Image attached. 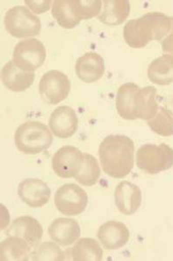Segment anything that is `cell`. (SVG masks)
<instances>
[{"mask_svg":"<svg viewBox=\"0 0 173 261\" xmlns=\"http://www.w3.org/2000/svg\"><path fill=\"white\" fill-rule=\"evenodd\" d=\"M39 90V94L47 104L57 105L68 97L71 81L62 71L51 70L43 75Z\"/></svg>","mask_w":173,"mask_h":261,"instance_id":"ba28073f","label":"cell"},{"mask_svg":"<svg viewBox=\"0 0 173 261\" xmlns=\"http://www.w3.org/2000/svg\"><path fill=\"white\" fill-rule=\"evenodd\" d=\"M14 142L18 151L24 154L35 155L49 148L53 142V137L47 125L30 120L17 128Z\"/></svg>","mask_w":173,"mask_h":261,"instance_id":"3957f363","label":"cell"},{"mask_svg":"<svg viewBox=\"0 0 173 261\" xmlns=\"http://www.w3.org/2000/svg\"><path fill=\"white\" fill-rule=\"evenodd\" d=\"M171 18V29L165 38L162 40V50L164 54L173 57V17Z\"/></svg>","mask_w":173,"mask_h":261,"instance_id":"f546056e","label":"cell"},{"mask_svg":"<svg viewBox=\"0 0 173 261\" xmlns=\"http://www.w3.org/2000/svg\"><path fill=\"white\" fill-rule=\"evenodd\" d=\"M44 230L40 223L33 217H18L6 230V235L24 239L32 247H37L43 237Z\"/></svg>","mask_w":173,"mask_h":261,"instance_id":"9a60e30c","label":"cell"},{"mask_svg":"<svg viewBox=\"0 0 173 261\" xmlns=\"http://www.w3.org/2000/svg\"><path fill=\"white\" fill-rule=\"evenodd\" d=\"M75 71L78 79L84 83H94L105 73V61L99 54L90 51L78 58Z\"/></svg>","mask_w":173,"mask_h":261,"instance_id":"2e32d148","label":"cell"},{"mask_svg":"<svg viewBox=\"0 0 173 261\" xmlns=\"http://www.w3.org/2000/svg\"><path fill=\"white\" fill-rule=\"evenodd\" d=\"M157 90L153 86L139 88L135 96L134 112L136 119L149 120L158 113V103L156 101Z\"/></svg>","mask_w":173,"mask_h":261,"instance_id":"ffe728a7","label":"cell"},{"mask_svg":"<svg viewBox=\"0 0 173 261\" xmlns=\"http://www.w3.org/2000/svg\"><path fill=\"white\" fill-rule=\"evenodd\" d=\"M54 204L57 211L66 216H77L85 210L88 196L78 185L70 183L60 187L54 196Z\"/></svg>","mask_w":173,"mask_h":261,"instance_id":"52a82bcc","label":"cell"},{"mask_svg":"<svg viewBox=\"0 0 173 261\" xmlns=\"http://www.w3.org/2000/svg\"><path fill=\"white\" fill-rule=\"evenodd\" d=\"M139 86L134 83L124 84L118 90L116 97L117 112L122 119L126 120L136 119L134 112L135 96Z\"/></svg>","mask_w":173,"mask_h":261,"instance_id":"cb8c5ba5","label":"cell"},{"mask_svg":"<svg viewBox=\"0 0 173 261\" xmlns=\"http://www.w3.org/2000/svg\"><path fill=\"white\" fill-rule=\"evenodd\" d=\"M51 194L50 187L39 178H26L18 185V197L30 207L40 208L46 205Z\"/></svg>","mask_w":173,"mask_h":261,"instance_id":"8fae6325","label":"cell"},{"mask_svg":"<svg viewBox=\"0 0 173 261\" xmlns=\"http://www.w3.org/2000/svg\"><path fill=\"white\" fill-rule=\"evenodd\" d=\"M46 59V49L39 39H27L16 45L12 61L16 66L24 71H33L42 66Z\"/></svg>","mask_w":173,"mask_h":261,"instance_id":"8992f818","label":"cell"},{"mask_svg":"<svg viewBox=\"0 0 173 261\" xmlns=\"http://www.w3.org/2000/svg\"><path fill=\"white\" fill-rule=\"evenodd\" d=\"M24 3L38 14L44 13L50 8L52 1H24Z\"/></svg>","mask_w":173,"mask_h":261,"instance_id":"f1b7e54d","label":"cell"},{"mask_svg":"<svg viewBox=\"0 0 173 261\" xmlns=\"http://www.w3.org/2000/svg\"><path fill=\"white\" fill-rule=\"evenodd\" d=\"M6 31L14 38L26 39L38 36L41 21L26 6H16L6 12L4 19Z\"/></svg>","mask_w":173,"mask_h":261,"instance_id":"5b68a950","label":"cell"},{"mask_svg":"<svg viewBox=\"0 0 173 261\" xmlns=\"http://www.w3.org/2000/svg\"><path fill=\"white\" fill-rule=\"evenodd\" d=\"M98 239L105 249L119 250L130 240V231L124 223L111 220L104 223L98 231Z\"/></svg>","mask_w":173,"mask_h":261,"instance_id":"4fadbf2b","label":"cell"},{"mask_svg":"<svg viewBox=\"0 0 173 261\" xmlns=\"http://www.w3.org/2000/svg\"><path fill=\"white\" fill-rule=\"evenodd\" d=\"M84 153L72 146H65L59 149L51 161L54 172L60 178H75L84 164Z\"/></svg>","mask_w":173,"mask_h":261,"instance_id":"9c48e42d","label":"cell"},{"mask_svg":"<svg viewBox=\"0 0 173 261\" xmlns=\"http://www.w3.org/2000/svg\"><path fill=\"white\" fill-rule=\"evenodd\" d=\"M136 163L139 169L151 175L167 171L173 166V149L164 143L159 146L143 145L137 151Z\"/></svg>","mask_w":173,"mask_h":261,"instance_id":"277c9868","label":"cell"},{"mask_svg":"<svg viewBox=\"0 0 173 261\" xmlns=\"http://www.w3.org/2000/svg\"><path fill=\"white\" fill-rule=\"evenodd\" d=\"M152 83L158 86H169L173 83V57L164 54L153 60L147 70Z\"/></svg>","mask_w":173,"mask_h":261,"instance_id":"7402d4cb","label":"cell"},{"mask_svg":"<svg viewBox=\"0 0 173 261\" xmlns=\"http://www.w3.org/2000/svg\"><path fill=\"white\" fill-rule=\"evenodd\" d=\"M148 125L153 133L163 137L173 135V115L165 107H160L158 113L148 120Z\"/></svg>","mask_w":173,"mask_h":261,"instance_id":"484cf974","label":"cell"},{"mask_svg":"<svg viewBox=\"0 0 173 261\" xmlns=\"http://www.w3.org/2000/svg\"><path fill=\"white\" fill-rule=\"evenodd\" d=\"M134 151V143L129 137L109 135L99 145L102 169L111 178H125L133 169Z\"/></svg>","mask_w":173,"mask_h":261,"instance_id":"6da1fadb","label":"cell"},{"mask_svg":"<svg viewBox=\"0 0 173 261\" xmlns=\"http://www.w3.org/2000/svg\"><path fill=\"white\" fill-rule=\"evenodd\" d=\"M78 119L74 109L68 106H61L51 113L49 128L60 139H69L78 130Z\"/></svg>","mask_w":173,"mask_h":261,"instance_id":"30bf717a","label":"cell"},{"mask_svg":"<svg viewBox=\"0 0 173 261\" xmlns=\"http://www.w3.org/2000/svg\"><path fill=\"white\" fill-rule=\"evenodd\" d=\"M84 164L82 169L75 179L84 187H93L99 180L101 170L99 162L94 156L89 153H84Z\"/></svg>","mask_w":173,"mask_h":261,"instance_id":"d4e9b609","label":"cell"},{"mask_svg":"<svg viewBox=\"0 0 173 261\" xmlns=\"http://www.w3.org/2000/svg\"><path fill=\"white\" fill-rule=\"evenodd\" d=\"M170 29V17L162 12H148L141 18L128 21L124 27L123 37L130 47L143 48L152 40H163Z\"/></svg>","mask_w":173,"mask_h":261,"instance_id":"7a4b0ae2","label":"cell"},{"mask_svg":"<svg viewBox=\"0 0 173 261\" xmlns=\"http://www.w3.org/2000/svg\"><path fill=\"white\" fill-rule=\"evenodd\" d=\"M51 240L61 246H68L78 241L81 235L78 223L70 218H59L48 228Z\"/></svg>","mask_w":173,"mask_h":261,"instance_id":"e0dca14e","label":"cell"},{"mask_svg":"<svg viewBox=\"0 0 173 261\" xmlns=\"http://www.w3.org/2000/svg\"><path fill=\"white\" fill-rule=\"evenodd\" d=\"M83 12H84V20L91 19L96 16L100 15L102 9V1H81Z\"/></svg>","mask_w":173,"mask_h":261,"instance_id":"83f0119b","label":"cell"},{"mask_svg":"<svg viewBox=\"0 0 173 261\" xmlns=\"http://www.w3.org/2000/svg\"><path fill=\"white\" fill-rule=\"evenodd\" d=\"M32 246L24 239L8 236L0 244V260L27 261L32 255Z\"/></svg>","mask_w":173,"mask_h":261,"instance_id":"d6986e66","label":"cell"},{"mask_svg":"<svg viewBox=\"0 0 173 261\" xmlns=\"http://www.w3.org/2000/svg\"><path fill=\"white\" fill-rule=\"evenodd\" d=\"M34 80V72L24 71L18 68L12 60L6 63L1 71L2 83L12 92H24L33 85Z\"/></svg>","mask_w":173,"mask_h":261,"instance_id":"ac0fdd59","label":"cell"},{"mask_svg":"<svg viewBox=\"0 0 173 261\" xmlns=\"http://www.w3.org/2000/svg\"><path fill=\"white\" fill-rule=\"evenodd\" d=\"M104 252L98 241L92 238H83L76 242L66 256L74 261H101Z\"/></svg>","mask_w":173,"mask_h":261,"instance_id":"603a6c76","label":"cell"},{"mask_svg":"<svg viewBox=\"0 0 173 261\" xmlns=\"http://www.w3.org/2000/svg\"><path fill=\"white\" fill-rule=\"evenodd\" d=\"M130 12L131 4L128 0H106L104 1V9L98 18L103 24L115 27L123 24Z\"/></svg>","mask_w":173,"mask_h":261,"instance_id":"44dd1931","label":"cell"},{"mask_svg":"<svg viewBox=\"0 0 173 261\" xmlns=\"http://www.w3.org/2000/svg\"><path fill=\"white\" fill-rule=\"evenodd\" d=\"M166 108H167L168 110L170 111V113H172L173 115V98L168 103V107Z\"/></svg>","mask_w":173,"mask_h":261,"instance_id":"4dcf8cb0","label":"cell"},{"mask_svg":"<svg viewBox=\"0 0 173 261\" xmlns=\"http://www.w3.org/2000/svg\"><path fill=\"white\" fill-rule=\"evenodd\" d=\"M31 259L35 261L66 260V253L55 242H44L35 247L32 252Z\"/></svg>","mask_w":173,"mask_h":261,"instance_id":"4316f807","label":"cell"},{"mask_svg":"<svg viewBox=\"0 0 173 261\" xmlns=\"http://www.w3.org/2000/svg\"><path fill=\"white\" fill-rule=\"evenodd\" d=\"M115 204L119 211L125 215H132L140 207L142 193L137 185L129 181H121L114 193Z\"/></svg>","mask_w":173,"mask_h":261,"instance_id":"5bb4252c","label":"cell"},{"mask_svg":"<svg viewBox=\"0 0 173 261\" xmlns=\"http://www.w3.org/2000/svg\"><path fill=\"white\" fill-rule=\"evenodd\" d=\"M51 14L57 24L65 29H72L81 20H84V12L80 0H56L51 6Z\"/></svg>","mask_w":173,"mask_h":261,"instance_id":"7c38bea8","label":"cell"}]
</instances>
